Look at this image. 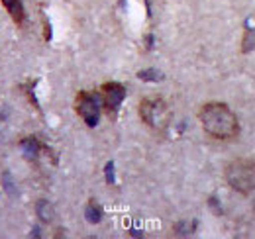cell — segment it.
I'll return each mask as SVG.
<instances>
[{"label": "cell", "instance_id": "30bf717a", "mask_svg": "<svg viewBox=\"0 0 255 239\" xmlns=\"http://www.w3.org/2000/svg\"><path fill=\"white\" fill-rule=\"evenodd\" d=\"M137 79L141 81H147V83H161L163 81V73L157 69H143L137 73Z\"/></svg>", "mask_w": 255, "mask_h": 239}, {"label": "cell", "instance_id": "4fadbf2b", "mask_svg": "<svg viewBox=\"0 0 255 239\" xmlns=\"http://www.w3.org/2000/svg\"><path fill=\"white\" fill-rule=\"evenodd\" d=\"M194 230H196V222H191V224L181 222V224H177V226H175L177 236H187V234H192Z\"/></svg>", "mask_w": 255, "mask_h": 239}, {"label": "cell", "instance_id": "ba28073f", "mask_svg": "<svg viewBox=\"0 0 255 239\" xmlns=\"http://www.w3.org/2000/svg\"><path fill=\"white\" fill-rule=\"evenodd\" d=\"M35 214H37V218H39L43 224H49V222H53V218H55V210H53V206H51L47 200H39V202L35 204Z\"/></svg>", "mask_w": 255, "mask_h": 239}, {"label": "cell", "instance_id": "7a4b0ae2", "mask_svg": "<svg viewBox=\"0 0 255 239\" xmlns=\"http://www.w3.org/2000/svg\"><path fill=\"white\" fill-rule=\"evenodd\" d=\"M226 180L236 192L250 196L255 190V161L252 159L232 161L226 167Z\"/></svg>", "mask_w": 255, "mask_h": 239}, {"label": "cell", "instance_id": "5bb4252c", "mask_svg": "<svg viewBox=\"0 0 255 239\" xmlns=\"http://www.w3.org/2000/svg\"><path fill=\"white\" fill-rule=\"evenodd\" d=\"M104 177H106V182L108 184H114L116 179H114V163L110 161V163H106V167H104Z\"/></svg>", "mask_w": 255, "mask_h": 239}, {"label": "cell", "instance_id": "5b68a950", "mask_svg": "<svg viewBox=\"0 0 255 239\" xmlns=\"http://www.w3.org/2000/svg\"><path fill=\"white\" fill-rule=\"evenodd\" d=\"M100 96H102V106L110 116H116L120 110L124 98H126V87L120 83H104L100 87Z\"/></svg>", "mask_w": 255, "mask_h": 239}, {"label": "cell", "instance_id": "3957f363", "mask_svg": "<svg viewBox=\"0 0 255 239\" xmlns=\"http://www.w3.org/2000/svg\"><path fill=\"white\" fill-rule=\"evenodd\" d=\"M139 118L141 121L153 129V131H165L171 123V110L169 104L159 96H149L139 102Z\"/></svg>", "mask_w": 255, "mask_h": 239}, {"label": "cell", "instance_id": "8992f818", "mask_svg": "<svg viewBox=\"0 0 255 239\" xmlns=\"http://www.w3.org/2000/svg\"><path fill=\"white\" fill-rule=\"evenodd\" d=\"M2 4L6 6L8 14L12 16V20H14L18 26H24V24H26V10H24L22 0H2Z\"/></svg>", "mask_w": 255, "mask_h": 239}, {"label": "cell", "instance_id": "9c48e42d", "mask_svg": "<svg viewBox=\"0 0 255 239\" xmlns=\"http://www.w3.org/2000/svg\"><path fill=\"white\" fill-rule=\"evenodd\" d=\"M85 218L91 224H100V220H102V206L96 200H89L87 210H85Z\"/></svg>", "mask_w": 255, "mask_h": 239}, {"label": "cell", "instance_id": "52a82bcc", "mask_svg": "<svg viewBox=\"0 0 255 239\" xmlns=\"http://www.w3.org/2000/svg\"><path fill=\"white\" fill-rule=\"evenodd\" d=\"M20 147H22L24 157H26L28 161H35L37 155H39V151H41V143H39L35 137H24V139L20 141Z\"/></svg>", "mask_w": 255, "mask_h": 239}, {"label": "cell", "instance_id": "6da1fadb", "mask_svg": "<svg viewBox=\"0 0 255 239\" xmlns=\"http://www.w3.org/2000/svg\"><path fill=\"white\" fill-rule=\"evenodd\" d=\"M200 123L210 137L234 139L240 133V123L236 114L222 102H208L198 112Z\"/></svg>", "mask_w": 255, "mask_h": 239}, {"label": "cell", "instance_id": "7c38bea8", "mask_svg": "<svg viewBox=\"0 0 255 239\" xmlns=\"http://www.w3.org/2000/svg\"><path fill=\"white\" fill-rule=\"evenodd\" d=\"M255 47V30L254 28H246V35H244V47L242 51L248 53Z\"/></svg>", "mask_w": 255, "mask_h": 239}, {"label": "cell", "instance_id": "277c9868", "mask_svg": "<svg viewBox=\"0 0 255 239\" xmlns=\"http://www.w3.org/2000/svg\"><path fill=\"white\" fill-rule=\"evenodd\" d=\"M75 110L89 127H95L100 120V102L93 92H79L75 100Z\"/></svg>", "mask_w": 255, "mask_h": 239}, {"label": "cell", "instance_id": "8fae6325", "mask_svg": "<svg viewBox=\"0 0 255 239\" xmlns=\"http://www.w3.org/2000/svg\"><path fill=\"white\" fill-rule=\"evenodd\" d=\"M2 186H4V190H6V194L8 196H18V190H16V184H14V180H12V175L10 173H4L2 175Z\"/></svg>", "mask_w": 255, "mask_h": 239}]
</instances>
